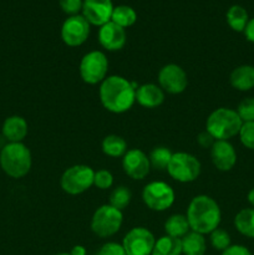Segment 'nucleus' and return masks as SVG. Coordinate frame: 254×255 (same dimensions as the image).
I'll return each instance as SVG.
<instances>
[{"label": "nucleus", "mask_w": 254, "mask_h": 255, "mask_svg": "<svg viewBox=\"0 0 254 255\" xmlns=\"http://www.w3.org/2000/svg\"><path fill=\"white\" fill-rule=\"evenodd\" d=\"M96 255H127L125 252L122 244L115 243V242H109V243L104 244L97 252Z\"/></svg>", "instance_id": "72a5a7b5"}, {"label": "nucleus", "mask_w": 254, "mask_h": 255, "mask_svg": "<svg viewBox=\"0 0 254 255\" xmlns=\"http://www.w3.org/2000/svg\"><path fill=\"white\" fill-rule=\"evenodd\" d=\"M164 232H166V236L182 239L187 233L191 232L188 219L184 214H172L164 223Z\"/></svg>", "instance_id": "412c9836"}, {"label": "nucleus", "mask_w": 254, "mask_h": 255, "mask_svg": "<svg viewBox=\"0 0 254 255\" xmlns=\"http://www.w3.org/2000/svg\"><path fill=\"white\" fill-rule=\"evenodd\" d=\"M132 199V193L127 187L125 186H119L111 192L110 194V206H112L114 208L119 209V211H124L125 208H127Z\"/></svg>", "instance_id": "cd10ccee"}, {"label": "nucleus", "mask_w": 254, "mask_h": 255, "mask_svg": "<svg viewBox=\"0 0 254 255\" xmlns=\"http://www.w3.org/2000/svg\"><path fill=\"white\" fill-rule=\"evenodd\" d=\"M82 2L84 0H59L62 11L69 14L70 16L79 14L80 10H82Z\"/></svg>", "instance_id": "473e14b6"}, {"label": "nucleus", "mask_w": 254, "mask_h": 255, "mask_svg": "<svg viewBox=\"0 0 254 255\" xmlns=\"http://www.w3.org/2000/svg\"><path fill=\"white\" fill-rule=\"evenodd\" d=\"M244 35H246V39L249 42H253L254 44V17L253 19H249L248 24H247L246 29H244Z\"/></svg>", "instance_id": "e433bc0d"}, {"label": "nucleus", "mask_w": 254, "mask_h": 255, "mask_svg": "<svg viewBox=\"0 0 254 255\" xmlns=\"http://www.w3.org/2000/svg\"><path fill=\"white\" fill-rule=\"evenodd\" d=\"M102 152L106 156L117 158V157H124L128 149H127V142L117 134H109L102 139L101 143Z\"/></svg>", "instance_id": "5701e85b"}, {"label": "nucleus", "mask_w": 254, "mask_h": 255, "mask_svg": "<svg viewBox=\"0 0 254 255\" xmlns=\"http://www.w3.org/2000/svg\"><path fill=\"white\" fill-rule=\"evenodd\" d=\"M87 251L84 246H75L70 251V255H86Z\"/></svg>", "instance_id": "4c0bfd02"}, {"label": "nucleus", "mask_w": 254, "mask_h": 255, "mask_svg": "<svg viewBox=\"0 0 254 255\" xmlns=\"http://www.w3.org/2000/svg\"><path fill=\"white\" fill-rule=\"evenodd\" d=\"M201 162L196 156L187 152H176L172 154L167 172L179 183H191L201 174Z\"/></svg>", "instance_id": "0eeeda50"}, {"label": "nucleus", "mask_w": 254, "mask_h": 255, "mask_svg": "<svg viewBox=\"0 0 254 255\" xmlns=\"http://www.w3.org/2000/svg\"><path fill=\"white\" fill-rule=\"evenodd\" d=\"M234 227L242 236L254 239V208H244L234 217Z\"/></svg>", "instance_id": "4be33fe9"}, {"label": "nucleus", "mask_w": 254, "mask_h": 255, "mask_svg": "<svg viewBox=\"0 0 254 255\" xmlns=\"http://www.w3.org/2000/svg\"><path fill=\"white\" fill-rule=\"evenodd\" d=\"M95 171L86 164H75L62 173L60 186L62 191L71 196H77L89 191L94 186Z\"/></svg>", "instance_id": "39448f33"}, {"label": "nucleus", "mask_w": 254, "mask_h": 255, "mask_svg": "<svg viewBox=\"0 0 254 255\" xmlns=\"http://www.w3.org/2000/svg\"><path fill=\"white\" fill-rule=\"evenodd\" d=\"M211 158L218 171L228 172L236 166L237 151L229 141H216L211 147Z\"/></svg>", "instance_id": "2eb2a0df"}, {"label": "nucleus", "mask_w": 254, "mask_h": 255, "mask_svg": "<svg viewBox=\"0 0 254 255\" xmlns=\"http://www.w3.org/2000/svg\"><path fill=\"white\" fill-rule=\"evenodd\" d=\"M226 17L229 27L237 32H243L249 21L248 12L241 5H232L227 11Z\"/></svg>", "instance_id": "393cba45"}, {"label": "nucleus", "mask_w": 254, "mask_h": 255, "mask_svg": "<svg viewBox=\"0 0 254 255\" xmlns=\"http://www.w3.org/2000/svg\"><path fill=\"white\" fill-rule=\"evenodd\" d=\"M164 101V91L156 84H143L137 87L136 102L144 109H156Z\"/></svg>", "instance_id": "f3484780"}, {"label": "nucleus", "mask_w": 254, "mask_h": 255, "mask_svg": "<svg viewBox=\"0 0 254 255\" xmlns=\"http://www.w3.org/2000/svg\"><path fill=\"white\" fill-rule=\"evenodd\" d=\"M114 5L112 0H84L82 2V16L90 25L100 26L111 21Z\"/></svg>", "instance_id": "4468645a"}, {"label": "nucleus", "mask_w": 254, "mask_h": 255, "mask_svg": "<svg viewBox=\"0 0 254 255\" xmlns=\"http://www.w3.org/2000/svg\"><path fill=\"white\" fill-rule=\"evenodd\" d=\"M122 168L129 178L142 181L151 171L148 156L139 148L128 149L122 157Z\"/></svg>", "instance_id": "ddd939ff"}, {"label": "nucleus", "mask_w": 254, "mask_h": 255, "mask_svg": "<svg viewBox=\"0 0 254 255\" xmlns=\"http://www.w3.org/2000/svg\"><path fill=\"white\" fill-rule=\"evenodd\" d=\"M156 238L144 227H134L127 232L122 241V247L127 255H151Z\"/></svg>", "instance_id": "9d476101"}, {"label": "nucleus", "mask_w": 254, "mask_h": 255, "mask_svg": "<svg viewBox=\"0 0 254 255\" xmlns=\"http://www.w3.org/2000/svg\"><path fill=\"white\" fill-rule=\"evenodd\" d=\"M55 255H70V253H59V254H55Z\"/></svg>", "instance_id": "ea45409f"}, {"label": "nucleus", "mask_w": 254, "mask_h": 255, "mask_svg": "<svg viewBox=\"0 0 254 255\" xmlns=\"http://www.w3.org/2000/svg\"><path fill=\"white\" fill-rule=\"evenodd\" d=\"M222 255H253L247 247L241 244H231L227 249L222 252Z\"/></svg>", "instance_id": "f704fd0d"}, {"label": "nucleus", "mask_w": 254, "mask_h": 255, "mask_svg": "<svg viewBox=\"0 0 254 255\" xmlns=\"http://www.w3.org/2000/svg\"><path fill=\"white\" fill-rule=\"evenodd\" d=\"M236 111L243 122H254V97L242 100Z\"/></svg>", "instance_id": "c756f323"}, {"label": "nucleus", "mask_w": 254, "mask_h": 255, "mask_svg": "<svg viewBox=\"0 0 254 255\" xmlns=\"http://www.w3.org/2000/svg\"><path fill=\"white\" fill-rule=\"evenodd\" d=\"M82 81L89 85L101 84L107 77L109 60L106 55L99 50H94L82 56L79 66Z\"/></svg>", "instance_id": "6e6552de"}, {"label": "nucleus", "mask_w": 254, "mask_h": 255, "mask_svg": "<svg viewBox=\"0 0 254 255\" xmlns=\"http://www.w3.org/2000/svg\"><path fill=\"white\" fill-rule=\"evenodd\" d=\"M247 201H248V203L254 208V188H252L251 191L248 192V194H247Z\"/></svg>", "instance_id": "58836bf2"}, {"label": "nucleus", "mask_w": 254, "mask_h": 255, "mask_svg": "<svg viewBox=\"0 0 254 255\" xmlns=\"http://www.w3.org/2000/svg\"><path fill=\"white\" fill-rule=\"evenodd\" d=\"M126 31L124 27L109 21L99 30V41L107 51H119L126 45Z\"/></svg>", "instance_id": "dca6fc26"}, {"label": "nucleus", "mask_w": 254, "mask_h": 255, "mask_svg": "<svg viewBox=\"0 0 254 255\" xmlns=\"http://www.w3.org/2000/svg\"><path fill=\"white\" fill-rule=\"evenodd\" d=\"M182 255H204L207 252V242L203 234L189 232L181 239Z\"/></svg>", "instance_id": "aec40b11"}, {"label": "nucleus", "mask_w": 254, "mask_h": 255, "mask_svg": "<svg viewBox=\"0 0 254 255\" xmlns=\"http://www.w3.org/2000/svg\"><path fill=\"white\" fill-rule=\"evenodd\" d=\"M27 131H29V126H27L26 120L17 115L5 119L1 127L2 137L10 143L24 141L25 137L27 136Z\"/></svg>", "instance_id": "a211bd4d"}, {"label": "nucleus", "mask_w": 254, "mask_h": 255, "mask_svg": "<svg viewBox=\"0 0 254 255\" xmlns=\"http://www.w3.org/2000/svg\"><path fill=\"white\" fill-rule=\"evenodd\" d=\"M151 255H182L181 239L168 236L156 239Z\"/></svg>", "instance_id": "b1692460"}, {"label": "nucleus", "mask_w": 254, "mask_h": 255, "mask_svg": "<svg viewBox=\"0 0 254 255\" xmlns=\"http://www.w3.org/2000/svg\"><path fill=\"white\" fill-rule=\"evenodd\" d=\"M137 85L119 75L107 76L99 89L102 106L112 114L127 112L136 102Z\"/></svg>", "instance_id": "f257e3e1"}, {"label": "nucleus", "mask_w": 254, "mask_h": 255, "mask_svg": "<svg viewBox=\"0 0 254 255\" xmlns=\"http://www.w3.org/2000/svg\"><path fill=\"white\" fill-rule=\"evenodd\" d=\"M186 217L192 232L206 236L218 228L222 212L218 203L212 197L199 194L189 202Z\"/></svg>", "instance_id": "f03ea898"}, {"label": "nucleus", "mask_w": 254, "mask_h": 255, "mask_svg": "<svg viewBox=\"0 0 254 255\" xmlns=\"http://www.w3.org/2000/svg\"><path fill=\"white\" fill-rule=\"evenodd\" d=\"M94 186L101 191L111 188L114 186V176H112L111 172L107 171V169H99V171L95 172Z\"/></svg>", "instance_id": "2f4dec72"}, {"label": "nucleus", "mask_w": 254, "mask_h": 255, "mask_svg": "<svg viewBox=\"0 0 254 255\" xmlns=\"http://www.w3.org/2000/svg\"><path fill=\"white\" fill-rule=\"evenodd\" d=\"M238 136L246 148L254 151V122H243Z\"/></svg>", "instance_id": "7c9ffc66"}, {"label": "nucleus", "mask_w": 254, "mask_h": 255, "mask_svg": "<svg viewBox=\"0 0 254 255\" xmlns=\"http://www.w3.org/2000/svg\"><path fill=\"white\" fill-rule=\"evenodd\" d=\"M90 35V24L82 15H72L61 26V39L67 46L76 47L84 44Z\"/></svg>", "instance_id": "9b49d317"}, {"label": "nucleus", "mask_w": 254, "mask_h": 255, "mask_svg": "<svg viewBox=\"0 0 254 255\" xmlns=\"http://www.w3.org/2000/svg\"><path fill=\"white\" fill-rule=\"evenodd\" d=\"M188 77L177 64H167L158 72V86L171 95L182 94L187 89Z\"/></svg>", "instance_id": "f8f14e48"}, {"label": "nucleus", "mask_w": 254, "mask_h": 255, "mask_svg": "<svg viewBox=\"0 0 254 255\" xmlns=\"http://www.w3.org/2000/svg\"><path fill=\"white\" fill-rule=\"evenodd\" d=\"M229 82L238 91H249L254 89V66L241 65L231 72Z\"/></svg>", "instance_id": "6ab92c4d"}, {"label": "nucleus", "mask_w": 254, "mask_h": 255, "mask_svg": "<svg viewBox=\"0 0 254 255\" xmlns=\"http://www.w3.org/2000/svg\"><path fill=\"white\" fill-rule=\"evenodd\" d=\"M136 20L137 14L131 6H127V5H119V6L114 7L111 21L117 24L119 26L126 29V27L132 26V25L136 22Z\"/></svg>", "instance_id": "a878e982"}, {"label": "nucleus", "mask_w": 254, "mask_h": 255, "mask_svg": "<svg viewBox=\"0 0 254 255\" xmlns=\"http://www.w3.org/2000/svg\"><path fill=\"white\" fill-rule=\"evenodd\" d=\"M242 125L243 121L236 110L219 107L207 119L206 131H208L216 141H229L239 133Z\"/></svg>", "instance_id": "20e7f679"}, {"label": "nucleus", "mask_w": 254, "mask_h": 255, "mask_svg": "<svg viewBox=\"0 0 254 255\" xmlns=\"http://www.w3.org/2000/svg\"><path fill=\"white\" fill-rule=\"evenodd\" d=\"M209 236H211L209 237V241H211L212 247H213L216 251L223 252L224 249H227L232 244L231 236H229L228 232H226L224 229H214Z\"/></svg>", "instance_id": "c85d7f7f"}, {"label": "nucleus", "mask_w": 254, "mask_h": 255, "mask_svg": "<svg viewBox=\"0 0 254 255\" xmlns=\"http://www.w3.org/2000/svg\"><path fill=\"white\" fill-rule=\"evenodd\" d=\"M124 214L110 204H104L95 211L91 218V231L100 238H110L121 229Z\"/></svg>", "instance_id": "423d86ee"}, {"label": "nucleus", "mask_w": 254, "mask_h": 255, "mask_svg": "<svg viewBox=\"0 0 254 255\" xmlns=\"http://www.w3.org/2000/svg\"><path fill=\"white\" fill-rule=\"evenodd\" d=\"M32 166L31 152L22 142H15L0 149V167L5 174L15 179L22 178L30 172Z\"/></svg>", "instance_id": "7ed1b4c3"}, {"label": "nucleus", "mask_w": 254, "mask_h": 255, "mask_svg": "<svg viewBox=\"0 0 254 255\" xmlns=\"http://www.w3.org/2000/svg\"><path fill=\"white\" fill-rule=\"evenodd\" d=\"M197 142H198L199 146L203 147V148H211V147L213 146L214 142H216V139L213 138V136H212L208 131H203L198 134V137H197Z\"/></svg>", "instance_id": "c9c22d12"}, {"label": "nucleus", "mask_w": 254, "mask_h": 255, "mask_svg": "<svg viewBox=\"0 0 254 255\" xmlns=\"http://www.w3.org/2000/svg\"><path fill=\"white\" fill-rule=\"evenodd\" d=\"M176 199L173 188L162 181L149 182L142 191V201L147 208L154 212H163L171 208Z\"/></svg>", "instance_id": "1a4fd4ad"}, {"label": "nucleus", "mask_w": 254, "mask_h": 255, "mask_svg": "<svg viewBox=\"0 0 254 255\" xmlns=\"http://www.w3.org/2000/svg\"><path fill=\"white\" fill-rule=\"evenodd\" d=\"M172 154H173V152H171V149L167 148V147H154L148 156L151 168L157 169V171H167Z\"/></svg>", "instance_id": "bb28decb"}]
</instances>
